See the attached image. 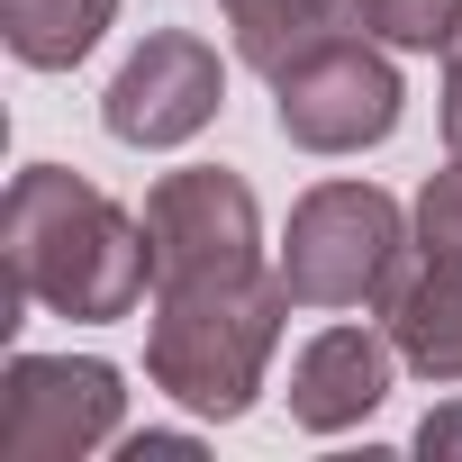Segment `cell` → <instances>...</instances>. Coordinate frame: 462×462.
Listing matches in <instances>:
<instances>
[{"label": "cell", "mask_w": 462, "mask_h": 462, "mask_svg": "<svg viewBox=\"0 0 462 462\" xmlns=\"http://www.w3.org/2000/svg\"><path fill=\"white\" fill-rule=\"evenodd\" d=\"M444 145L462 154V28H453V46H444Z\"/></svg>", "instance_id": "2e32d148"}, {"label": "cell", "mask_w": 462, "mask_h": 462, "mask_svg": "<svg viewBox=\"0 0 462 462\" xmlns=\"http://www.w3.org/2000/svg\"><path fill=\"white\" fill-rule=\"evenodd\" d=\"M363 37H381L390 55H444L462 28V0H354L345 10Z\"/></svg>", "instance_id": "7c38bea8"}, {"label": "cell", "mask_w": 462, "mask_h": 462, "mask_svg": "<svg viewBox=\"0 0 462 462\" xmlns=\"http://www.w3.org/2000/svg\"><path fill=\"white\" fill-rule=\"evenodd\" d=\"M417 453H435V462H453V453H462V399L426 408V426H417Z\"/></svg>", "instance_id": "9a60e30c"}, {"label": "cell", "mask_w": 462, "mask_h": 462, "mask_svg": "<svg viewBox=\"0 0 462 462\" xmlns=\"http://www.w3.org/2000/svg\"><path fill=\"white\" fill-rule=\"evenodd\" d=\"M136 217H145V245H154V291L273 273V263H263V208H254L245 172H226V163H181V172H163Z\"/></svg>", "instance_id": "8992f818"}, {"label": "cell", "mask_w": 462, "mask_h": 462, "mask_svg": "<svg viewBox=\"0 0 462 462\" xmlns=\"http://www.w3.org/2000/svg\"><path fill=\"white\" fill-rule=\"evenodd\" d=\"M408 254H417V217L381 181H309L291 199L273 273L300 309H381Z\"/></svg>", "instance_id": "3957f363"}, {"label": "cell", "mask_w": 462, "mask_h": 462, "mask_svg": "<svg viewBox=\"0 0 462 462\" xmlns=\"http://www.w3.org/2000/svg\"><path fill=\"white\" fill-rule=\"evenodd\" d=\"M381 327H390V345H399V363L417 381L453 390L462 381V254H426L417 245L399 263V282L381 291Z\"/></svg>", "instance_id": "9c48e42d"}, {"label": "cell", "mask_w": 462, "mask_h": 462, "mask_svg": "<svg viewBox=\"0 0 462 462\" xmlns=\"http://www.w3.org/2000/svg\"><path fill=\"white\" fill-rule=\"evenodd\" d=\"M154 291V245L145 217L118 208L100 181L64 163H28L0 199V327H19V309L109 327L136 318Z\"/></svg>", "instance_id": "6da1fadb"}, {"label": "cell", "mask_w": 462, "mask_h": 462, "mask_svg": "<svg viewBox=\"0 0 462 462\" xmlns=\"http://www.w3.org/2000/svg\"><path fill=\"white\" fill-rule=\"evenodd\" d=\"M273 82V127L300 145V154H372L399 136V109H408V82L390 64L381 37H363L354 19L309 37Z\"/></svg>", "instance_id": "277c9868"}, {"label": "cell", "mask_w": 462, "mask_h": 462, "mask_svg": "<svg viewBox=\"0 0 462 462\" xmlns=\"http://www.w3.org/2000/svg\"><path fill=\"white\" fill-rule=\"evenodd\" d=\"M390 381H399V345H390V327H318L300 354H291V426L300 435H345V426H363L381 399H390Z\"/></svg>", "instance_id": "ba28073f"}, {"label": "cell", "mask_w": 462, "mask_h": 462, "mask_svg": "<svg viewBox=\"0 0 462 462\" xmlns=\"http://www.w3.org/2000/svg\"><path fill=\"white\" fill-rule=\"evenodd\" d=\"M345 10L354 0H217L226 37H236V64H254V73H282L309 37L345 28Z\"/></svg>", "instance_id": "8fae6325"}, {"label": "cell", "mask_w": 462, "mask_h": 462, "mask_svg": "<svg viewBox=\"0 0 462 462\" xmlns=\"http://www.w3.org/2000/svg\"><path fill=\"white\" fill-rule=\"evenodd\" d=\"M226 109V64L199 28H154L100 91V127L136 154H163V145H190L208 118Z\"/></svg>", "instance_id": "52a82bcc"}, {"label": "cell", "mask_w": 462, "mask_h": 462, "mask_svg": "<svg viewBox=\"0 0 462 462\" xmlns=\"http://www.w3.org/2000/svg\"><path fill=\"white\" fill-rule=\"evenodd\" d=\"M199 435L190 426H145V435H118V462H190Z\"/></svg>", "instance_id": "5bb4252c"}, {"label": "cell", "mask_w": 462, "mask_h": 462, "mask_svg": "<svg viewBox=\"0 0 462 462\" xmlns=\"http://www.w3.org/2000/svg\"><path fill=\"white\" fill-rule=\"evenodd\" d=\"M127 435V381L100 354H10L0 372V453L10 462H82Z\"/></svg>", "instance_id": "5b68a950"}, {"label": "cell", "mask_w": 462, "mask_h": 462, "mask_svg": "<svg viewBox=\"0 0 462 462\" xmlns=\"http://www.w3.org/2000/svg\"><path fill=\"white\" fill-rule=\"evenodd\" d=\"M118 19V0H0V37L28 73H73Z\"/></svg>", "instance_id": "30bf717a"}, {"label": "cell", "mask_w": 462, "mask_h": 462, "mask_svg": "<svg viewBox=\"0 0 462 462\" xmlns=\"http://www.w3.org/2000/svg\"><path fill=\"white\" fill-rule=\"evenodd\" d=\"M408 217H417V245L426 254H462V154L417 181V208Z\"/></svg>", "instance_id": "4fadbf2b"}, {"label": "cell", "mask_w": 462, "mask_h": 462, "mask_svg": "<svg viewBox=\"0 0 462 462\" xmlns=\"http://www.w3.org/2000/svg\"><path fill=\"white\" fill-rule=\"evenodd\" d=\"M291 291L282 273H245V282H172L154 291L145 309V381L208 417V426H236L254 399H263V372L282 354V327H291Z\"/></svg>", "instance_id": "7a4b0ae2"}]
</instances>
